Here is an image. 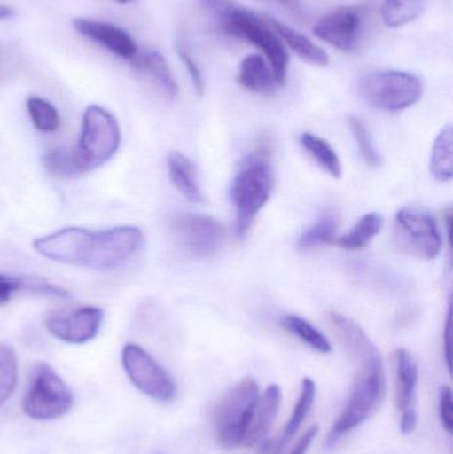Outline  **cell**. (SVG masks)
Wrapping results in <instances>:
<instances>
[{
    "label": "cell",
    "instance_id": "cell-1",
    "mask_svg": "<svg viewBox=\"0 0 453 454\" xmlns=\"http://www.w3.org/2000/svg\"><path fill=\"white\" fill-rule=\"evenodd\" d=\"M338 340L358 367L346 407L335 420L326 448L337 447L346 434L369 420L382 405L386 396V375L382 355L361 325L340 314L329 319Z\"/></svg>",
    "mask_w": 453,
    "mask_h": 454
},
{
    "label": "cell",
    "instance_id": "cell-2",
    "mask_svg": "<svg viewBox=\"0 0 453 454\" xmlns=\"http://www.w3.org/2000/svg\"><path fill=\"white\" fill-rule=\"evenodd\" d=\"M144 245V234L136 226L105 230L66 227L35 240L40 255L59 263L93 270H113L127 263Z\"/></svg>",
    "mask_w": 453,
    "mask_h": 454
},
{
    "label": "cell",
    "instance_id": "cell-3",
    "mask_svg": "<svg viewBox=\"0 0 453 454\" xmlns=\"http://www.w3.org/2000/svg\"><path fill=\"white\" fill-rule=\"evenodd\" d=\"M201 4L226 35L246 40L263 51L277 85L282 87L286 84L289 52L281 36L263 19L231 0H201Z\"/></svg>",
    "mask_w": 453,
    "mask_h": 454
},
{
    "label": "cell",
    "instance_id": "cell-4",
    "mask_svg": "<svg viewBox=\"0 0 453 454\" xmlns=\"http://www.w3.org/2000/svg\"><path fill=\"white\" fill-rule=\"evenodd\" d=\"M273 191L270 153L265 146L253 152L239 165L231 183L230 200L236 209V234L244 237L263 209Z\"/></svg>",
    "mask_w": 453,
    "mask_h": 454
},
{
    "label": "cell",
    "instance_id": "cell-5",
    "mask_svg": "<svg viewBox=\"0 0 453 454\" xmlns=\"http://www.w3.org/2000/svg\"><path fill=\"white\" fill-rule=\"evenodd\" d=\"M72 405L74 395L63 379L47 363H37L21 400L24 415L36 421L58 420L71 411Z\"/></svg>",
    "mask_w": 453,
    "mask_h": 454
},
{
    "label": "cell",
    "instance_id": "cell-6",
    "mask_svg": "<svg viewBox=\"0 0 453 454\" xmlns=\"http://www.w3.org/2000/svg\"><path fill=\"white\" fill-rule=\"evenodd\" d=\"M260 396V388L253 379L239 381L223 396L215 412L220 447L233 450L244 444Z\"/></svg>",
    "mask_w": 453,
    "mask_h": 454
},
{
    "label": "cell",
    "instance_id": "cell-7",
    "mask_svg": "<svg viewBox=\"0 0 453 454\" xmlns=\"http://www.w3.org/2000/svg\"><path fill=\"white\" fill-rule=\"evenodd\" d=\"M121 132L116 117L100 106H90L82 114V135L74 149L85 172L108 162L119 151Z\"/></svg>",
    "mask_w": 453,
    "mask_h": 454
},
{
    "label": "cell",
    "instance_id": "cell-8",
    "mask_svg": "<svg viewBox=\"0 0 453 454\" xmlns=\"http://www.w3.org/2000/svg\"><path fill=\"white\" fill-rule=\"evenodd\" d=\"M361 93L372 108L398 112L410 108L420 100L423 85L415 74L409 72H380L363 80Z\"/></svg>",
    "mask_w": 453,
    "mask_h": 454
},
{
    "label": "cell",
    "instance_id": "cell-9",
    "mask_svg": "<svg viewBox=\"0 0 453 454\" xmlns=\"http://www.w3.org/2000/svg\"><path fill=\"white\" fill-rule=\"evenodd\" d=\"M121 363L128 379L138 391L160 403H170L176 399L177 387L172 376L143 347L135 343L125 344Z\"/></svg>",
    "mask_w": 453,
    "mask_h": 454
},
{
    "label": "cell",
    "instance_id": "cell-10",
    "mask_svg": "<svg viewBox=\"0 0 453 454\" xmlns=\"http://www.w3.org/2000/svg\"><path fill=\"white\" fill-rule=\"evenodd\" d=\"M396 239L401 247L420 258L435 259L443 247L435 218L418 209H402L395 218Z\"/></svg>",
    "mask_w": 453,
    "mask_h": 454
},
{
    "label": "cell",
    "instance_id": "cell-11",
    "mask_svg": "<svg viewBox=\"0 0 453 454\" xmlns=\"http://www.w3.org/2000/svg\"><path fill=\"white\" fill-rule=\"evenodd\" d=\"M169 225L180 246L196 256L212 255L225 238L223 226L209 215L178 212L170 217Z\"/></svg>",
    "mask_w": 453,
    "mask_h": 454
},
{
    "label": "cell",
    "instance_id": "cell-12",
    "mask_svg": "<svg viewBox=\"0 0 453 454\" xmlns=\"http://www.w3.org/2000/svg\"><path fill=\"white\" fill-rule=\"evenodd\" d=\"M104 311L87 306L71 311H52L45 315L44 325L51 335L68 344H85L98 336Z\"/></svg>",
    "mask_w": 453,
    "mask_h": 454
},
{
    "label": "cell",
    "instance_id": "cell-13",
    "mask_svg": "<svg viewBox=\"0 0 453 454\" xmlns=\"http://www.w3.org/2000/svg\"><path fill=\"white\" fill-rule=\"evenodd\" d=\"M363 24V11L358 7H343L324 16L314 26L316 37L326 42L332 47L351 52L358 45Z\"/></svg>",
    "mask_w": 453,
    "mask_h": 454
},
{
    "label": "cell",
    "instance_id": "cell-14",
    "mask_svg": "<svg viewBox=\"0 0 453 454\" xmlns=\"http://www.w3.org/2000/svg\"><path fill=\"white\" fill-rule=\"evenodd\" d=\"M72 27L85 39L92 40L96 44L129 63L137 56L138 48L135 40L116 24L95 19L74 18L72 19Z\"/></svg>",
    "mask_w": 453,
    "mask_h": 454
},
{
    "label": "cell",
    "instance_id": "cell-15",
    "mask_svg": "<svg viewBox=\"0 0 453 454\" xmlns=\"http://www.w3.org/2000/svg\"><path fill=\"white\" fill-rule=\"evenodd\" d=\"M281 399V388L277 384L269 386L263 392L262 396H260L254 415H253L252 423H250L246 437H245L244 444L246 447L260 444L261 442L266 439L269 432L273 428L277 416H278Z\"/></svg>",
    "mask_w": 453,
    "mask_h": 454
},
{
    "label": "cell",
    "instance_id": "cell-16",
    "mask_svg": "<svg viewBox=\"0 0 453 454\" xmlns=\"http://www.w3.org/2000/svg\"><path fill=\"white\" fill-rule=\"evenodd\" d=\"M395 367L396 400L399 410L403 412L410 408H415L419 368L414 356L403 348L395 352Z\"/></svg>",
    "mask_w": 453,
    "mask_h": 454
},
{
    "label": "cell",
    "instance_id": "cell-17",
    "mask_svg": "<svg viewBox=\"0 0 453 454\" xmlns=\"http://www.w3.org/2000/svg\"><path fill=\"white\" fill-rule=\"evenodd\" d=\"M237 82L245 90L258 95H273L276 92L273 71L260 55H249L241 61Z\"/></svg>",
    "mask_w": 453,
    "mask_h": 454
},
{
    "label": "cell",
    "instance_id": "cell-18",
    "mask_svg": "<svg viewBox=\"0 0 453 454\" xmlns=\"http://www.w3.org/2000/svg\"><path fill=\"white\" fill-rule=\"evenodd\" d=\"M168 170L175 188L191 202L204 201V194L197 180L196 165L180 152H170L168 156Z\"/></svg>",
    "mask_w": 453,
    "mask_h": 454
},
{
    "label": "cell",
    "instance_id": "cell-19",
    "mask_svg": "<svg viewBox=\"0 0 453 454\" xmlns=\"http://www.w3.org/2000/svg\"><path fill=\"white\" fill-rule=\"evenodd\" d=\"M23 291L37 294V295L52 296V298H71L68 291L51 285L47 280L0 274V306L7 304L15 294L23 293Z\"/></svg>",
    "mask_w": 453,
    "mask_h": 454
},
{
    "label": "cell",
    "instance_id": "cell-20",
    "mask_svg": "<svg viewBox=\"0 0 453 454\" xmlns=\"http://www.w3.org/2000/svg\"><path fill=\"white\" fill-rule=\"evenodd\" d=\"M269 24L271 28L281 36L284 43L289 45L290 50L300 56L306 63L313 64V66L324 67L329 64L330 58L324 48L311 42L305 35L300 34L295 29L290 28L286 24L276 20V19H269Z\"/></svg>",
    "mask_w": 453,
    "mask_h": 454
},
{
    "label": "cell",
    "instance_id": "cell-21",
    "mask_svg": "<svg viewBox=\"0 0 453 454\" xmlns=\"http://www.w3.org/2000/svg\"><path fill=\"white\" fill-rule=\"evenodd\" d=\"M138 71L146 72L154 82H157L165 96L169 98H176L178 96V85L173 77L172 71L168 66L167 60L159 51L149 50L143 53H137L135 59L130 61Z\"/></svg>",
    "mask_w": 453,
    "mask_h": 454
},
{
    "label": "cell",
    "instance_id": "cell-22",
    "mask_svg": "<svg viewBox=\"0 0 453 454\" xmlns=\"http://www.w3.org/2000/svg\"><path fill=\"white\" fill-rule=\"evenodd\" d=\"M431 173L441 183H449L453 177V129L451 125L441 130L433 146Z\"/></svg>",
    "mask_w": 453,
    "mask_h": 454
},
{
    "label": "cell",
    "instance_id": "cell-23",
    "mask_svg": "<svg viewBox=\"0 0 453 454\" xmlns=\"http://www.w3.org/2000/svg\"><path fill=\"white\" fill-rule=\"evenodd\" d=\"M300 144L324 172L329 173L332 177L340 178L342 164H340V156L326 140L311 133H303L301 135Z\"/></svg>",
    "mask_w": 453,
    "mask_h": 454
},
{
    "label": "cell",
    "instance_id": "cell-24",
    "mask_svg": "<svg viewBox=\"0 0 453 454\" xmlns=\"http://www.w3.org/2000/svg\"><path fill=\"white\" fill-rule=\"evenodd\" d=\"M383 223L385 221H383L382 215L378 213H369L362 217V220L354 226L350 232L335 238L332 243L346 248V250H361L379 234Z\"/></svg>",
    "mask_w": 453,
    "mask_h": 454
},
{
    "label": "cell",
    "instance_id": "cell-25",
    "mask_svg": "<svg viewBox=\"0 0 453 454\" xmlns=\"http://www.w3.org/2000/svg\"><path fill=\"white\" fill-rule=\"evenodd\" d=\"M428 0H385L382 18L386 26L399 28L417 20L427 7Z\"/></svg>",
    "mask_w": 453,
    "mask_h": 454
},
{
    "label": "cell",
    "instance_id": "cell-26",
    "mask_svg": "<svg viewBox=\"0 0 453 454\" xmlns=\"http://www.w3.org/2000/svg\"><path fill=\"white\" fill-rule=\"evenodd\" d=\"M43 167L53 177L74 178L84 175L85 169L76 151L56 148L43 156Z\"/></svg>",
    "mask_w": 453,
    "mask_h": 454
},
{
    "label": "cell",
    "instance_id": "cell-27",
    "mask_svg": "<svg viewBox=\"0 0 453 454\" xmlns=\"http://www.w3.org/2000/svg\"><path fill=\"white\" fill-rule=\"evenodd\" d=\"M281 325L285 330L289 331L293 335L308 344L310 348L321 352V354H330L332 352V343L329 339L314 327L308 320L295 315H285L281 317Z\"/></svg>",
    "mask_w": 453,
    "mask_h": 454
},
{
    "label": "cell",
    "instance_id": "cell-28",
    "mask_svg": "<svg viewBox=\"0 0 453 454\" xmlns=\"http://www.w3.org/2000/svg\"><path fill=\"white\" fill-rule=\"evenodd\" d=\"M316 395V383L310 378L303 379L302 384H301L300 397H298L297 404H295V408L293 410L289 423H287L286 428H285L284 437H282L281 442L284 447L297 434L298 429L301 428L306 416H308L311 407H313Z\"/></svg>",
    "mask_w": 453,
    "mask_h": 454
},
{
    "label": "cell",
    "instance_id": "cell-29",
    "mask_svg": "<svg viewBox=\"0 0 453 454\" xmlns=\"http://www.w3.org/2000/svg\"><path fill=\"white\" fill-rule=\"evenodd\" d=\"M18 380V355L12 347L0 343V407L12 396Z\"/></svg>",
    "mask_w": 453,
    "mask_h": 454
},
{
    "label": "cell",
    "instance_id": "cell-30",
    "mask_svg": "<svg viewBox=\"0 0 453 454\" xmlns=\"http://www.w3.org/2000/svg\"><path fill=\"white\" fill-rule=\"evenodd\" d=\"M27 109L32 124L40 132L53 133L60 128V114L53 104L39 96L27 98Z\"/></svg>",
    "mask_w": 453,
    "mask_h": 454
},
{
    "label": "cell",
    "instance_id": "cell-31",
    "mask_svg": "<svg viewBox=\"0 0 453 454\" xmlns=\"http://www.w3.org/2000/svg\"><path fill=\"white\" fill-rule=\"evenodd\" d=\"M338 230V220L332 213H326L318 223L309 227L300 239H298V247L301 250H310V248L318 247L324 243H332L335 239V234Z\"/></svg>",
    "mask_w": 453,
    "mask_h": 454
},
{
    "label": "cell",
    "instance_id": "cell-32",
    "mask_svg": "<svg viewBox=\"0 0 453 454\" xmlns=\"http://www.w3.org/2000/svg\"><path fill=\"white\" fill-rule=\"evenodd\" d=\"M348 125H350L351 132L355 137L356 144H358L359 151H361L362 157L370 167L378 168L383 164L382 156L379 152L375 148L374 141H372L371 133L367 129L364 122L358 117H348Z\"/></svg>",
    "mask_w": 453,
    "mask_h": 454
},
{
    "label": "cell",
    "instance_id": "cell-33",
    "mask_svg": "<svg viewBox=\"0 0 453 454\" xmlns=\"http://www.w3.org/2000/svg\"><path fill=\"white\" fill-rule=\"evenodd\" d=\"M177 53L180 56L181 61L185 66L186 71L191 74V82H193L194 90L199 96H202L205 93V80L202 76L201 69H199V64L194 60L193 56L189 53V51L184 47L183 44L177 45Z\"/></svg>",
    "mask_w": 453,
    "mask_h": 454
},
{
    "label": "cell",
    "instance_id": "cell-34",
    "mask_svg": "<svg viewBox=\"0 0 453 454\" xmlns=\"http://www.w3.org/2000/svg\"><path fill=\"white\" fill-rule=\"evenodd\" d=\"M439 416L441 426L449 434L453 432V399L452 389L449 386H441L439 389Z\"/></svg>",
    "mask_w": 453,
    "mask_h": 454
},
{
    "label": "cell",
    "instance_id": "cell-35",
    "mask_svg": "<svg viewBox=\"0 0 453 454\" xmlns=\"http://www.w3.org/2000/svg\"><path fill=\"white\" fill-rule=\"evenodd\" d=\"M318 434L319 426L310 427V428L301 436V439L298 440L297 444L294 445L290 454H306Z\"/></svg>",
    "mask_w": 453,
    "mask_h": 454
},
{
    "label": "cell",
    "instance_id": "cell-36",
    "mask_svg": "<svg viewBox=\"0 0 453 454\" xmlns=\"http://www.w3.org/2000/svg\"><path fill=\"white\" fill-rule=\"evenodd\" d=\"M418 413L415 408L403 411L402 413L401 431L403 434H411L417 429Z\"/></svg>",
    "mask_w": 453,
    "mask_h": 454
},
{
    "label": "cell",
    "instance_id": "cell-37",
    "mask_svg": "<svg viewBox=\"0 0 453 454\" xmlns=\"http://www.w3.org/2000/svg\"><path fill=\"white\" fill-rule=\"evenodd\" d=\"M452 309H449V317H447L446 330H444V352H446L447 365L449 370H452L451 360V335H452Z\"/></svg>",
    "mask_w": 453,
    "mask_h": 454
},
{
    "label": "cell",
    "instance_id": "cell-38",
    "mask_svg": "<svg viewBox=\"0 0 453 454\" xmlns=\"http://www.w3.org/2000/svg\"><path fill=\"white\" fill-rule=\"evenodd\" d=\"M265 2L277 3V4L284 5V7L289 8L292 11L300 10L298 0H265Z\"/></svg>",
    "mask_w": 453,
    "mask_h": 454
},
{
    "label": "cell",
    "instance_id": "cell-39",
    "mask_svg": "<svg viewBox=\"0 0 453 454\" xmlns=\"http://www.w3.org/2000/svg\"><path fill=\"white\" fill-rule=\"evenodd\" d=\"M15 15V11L8 5L0 4V20H5V19L12 18Z\"/></svg>",
    "mask_w": 453,
    "mask_h": 454
},
{
    "label": "cell",
    "instance_id": "cell-40",
    "mask_svg": "<svg viewBox=\"0 0 453 454\" xmlns=\"http://www.w3.org/2000/svg\"><path fill=\"white\" fill-rule=\"evenodd\" d=\"M113 2L121 3V4H125V3L133 2V0H113Z\"/></svg>",
    "mask_w": 453,
    "mask_h": 454
}]
</instances>
